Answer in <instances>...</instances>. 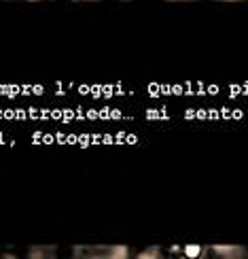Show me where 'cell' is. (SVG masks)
<instances>
[]
</instances>
